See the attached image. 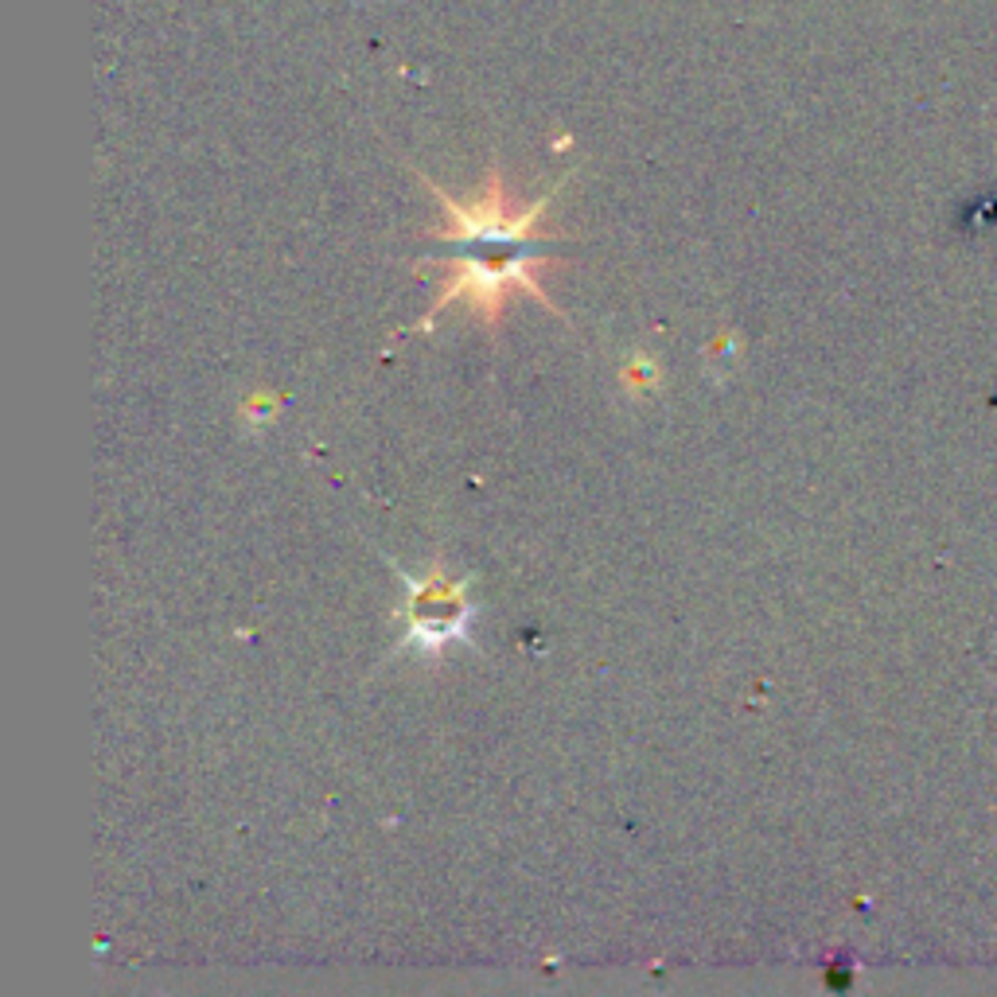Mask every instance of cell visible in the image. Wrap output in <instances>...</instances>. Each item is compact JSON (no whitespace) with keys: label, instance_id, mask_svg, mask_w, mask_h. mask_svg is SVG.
Listing matches in <instances>:
<instances>
[{"label":"cell","instance_id":"2","mask_svg":"<svg viewBox=\"0 0 997 997\" xmlns=\"http://www.w3.org/2000/svg\"><path fill=\"white\" fill-rule=\"evenodd\" d=\"M553 257L542 254V250H515L507 262H484V257H456L448 277L437 285V296H433V308L429 316L421 319V332L433 327V316L445 312L452 301H468L471 312L484 319L491 332H499V319H503L507 308V296L511 293H530L538 304H546L550 316H561V308L542 293V269L550 265Z\"/></svg>","mask_w":997,"mask_h":997},{"label":"cell","instance_id":"1","mask_svg":"<svg viewBox=\"0 0 997 997\" xmlns=\"http://www.w3.org/2000/svg\"><path fill=\"white\" fill-rule=\"evenodd\" d=\"M569 176H573V172H566V176H561L558 184L542 195V200L515 207L511 195H507V184H503L499 164H491L484 200H476V203H456L445 187H437L429 176L417 172V180L429 187V195L440 203V207H445V218H448L445 231H429L433 238L452 242V246H511V250H542L546 246V238L538 234V226H542L546 207H550L553 195L566 187Z\"/></svg>","mask_w":997,"mask_h":997},{"label":"cell","instance_id":"3","mask_svg":"<svg viewBox=\"0 0 997 997\" xmlns=\"http://www.w3.org/2000/svg\"><path fill=\"white\" fill-rule=\"evenodd\" d=\"M409 639L421 647H440L448 639L464 635L471 620V608L464 600V584H448L440 573L429 581L409 584Z\"/></svg>","mask_w":997,"mask_h":997}]
</instances>
